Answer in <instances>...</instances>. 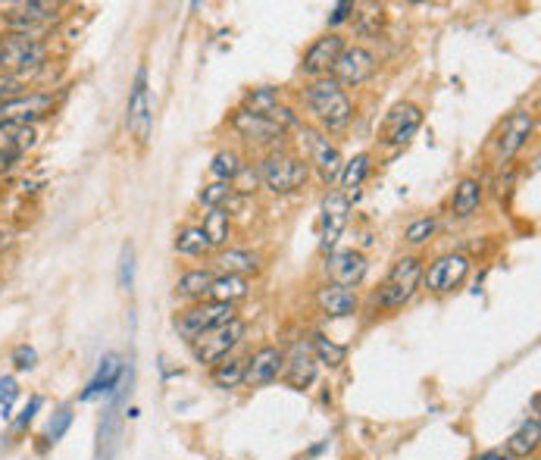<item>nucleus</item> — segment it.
<instances>
[{"mask_svg":"<svg viewBox=\"0 0 541 460\" xmlns=\"http://www.w3.org/2000/svg\"><path fill=\"white\" fill-rule=\"evenodd\" d=\"M301 98H304V107L310 110L313 123L319 126L323 135H338L354 123L357 107L351 101V94L329 76L310 79L301 91Z\"/></svg>","mask_w":541,"mask_h":460,"instance_id":"obj_1","label":"nucleus"},{"mask_svg":"<svg viewBox=\"0 0 541 460\" xmlns=\"http://www.w3.org/2000/svg\"><path fill=\"white\" fill-rule=\"evenodd\" d=\"M51 47L41 35H19V32H4L0 35V72L10 79L26 82L47 66Z\"/></svg>","mask_w":541,"mask_h":460,"instance_id":"obj_2","label":"nucleus"},{"mask_svg":"<svg viewBox=\"0 0 541 460\" xmlns=\"http://www.w3.org/2000/svg\"><path fill=\"white\" fill-rule=\"evenodd\" d=\"M257 176H260V185L273 191V195H294V191H301L307 185L310 163L298 154L276 148L266 157H260Z\"/></svg>","mask_w":541,"mask_h":460,"instance_id":"obj_3","label":"nucleus"},{"mask_svg":"<svg viewBox=\"0 0 541 460\" xmlns=\"http://www.w3.org/2000/svg\"><path fill=\"white\" fill-rule=\"evenodd\" d=\"M423 273H426V266L416 254L401 257L395 266H391V273L385 276V282L379 285L376 307L379 310H401L404 304H410L413 295L420 292V285H423Z\"/></svg>","mask_w":541,"mask_h":460,"instance_id":"obj_4","label":"nucleus"},{"mask_svg":"<svg viewBox=\"0 0 541 460\" xmlns=\"http://www.w3.org/2000/svg\"><path fill=\"white\" fill-rule=\"evenodd\" d=\"M238 320V310L235 304H219V301H198V304H191L185 307L176 320H172V326L179 329V335L185 338V342L191 345L194 338H201L204 332H213L219 326H226Z\"/></svg>","mask_w":541,"mask_h":460,"instance_id":"obj_5","label":"nucleus"},{"mask_svg":"<svg viewBox=\"0 0 541 460\" xmlns=\"http://www.w3.org/2000/svg\"><path fill=\"white\" fill-rule=\"evenodd\" d=\"M532 132H535V116L529 110H513L501 123L498 135L491 138V163L498 169L510 166L513 157L529 144Z\"/></svg>","mask_w":541,"mask_h":460,"instance_id":"obj_6","label":"nucleus"},{"mask_svg":"<svg viewBox=\"0 0 541 460\" xmlns=\"http://www.w3.org/2000/svg\"><path fill=\"white\" fill-rule=\"evenodd\" d=\"M54 94L51 91H26L19 98L0 101V126L10 129H29L35 123H41L44 116L54 113Z\"/></svg>","mask_w":541,"mask_h":460,"instance_id":"obj_7","label":"nucleus"},{"mask_svg":"<svg viewBox=\"0 0 541 460\" xmlns=\"http://www.w3.org/2000/svg\"><path fill=\"white\" fill-rule=\"evenodd\" d=\"M244 320H232L226 326H219L213 332H204L201 338H194L191 342V354L198 363H204V367H216L219 360H226L238 345H241V338H244Z\"/></svg>","mask_w":541,"mask_h":460,"instance_id":"obj_8","label":"nucleus"},{"mask_svg":"<svg viewBox=\"0 0 541 460\" xmlns=\"http://www.w3.org/2000/svg\"><path fill=\"white\" fill-rule=\"evenodd\" d=\"M376 54L370 51V47H363V44H348L344 51L338 54L332 72H329V79H335L344 91L348 88H357V85H366L373 76H376Z\"/></svg>","mask_w":541,"mask_h":460,"instance_id":"obj_9","label":"nucleus"},{"mask_svg":"<svg viewBox=\"0 0 541 460\" xmlns=\"http://www.w3.org/2000/svg\"><path fill=\"white\" fill-rule=\"evenodd\" d=\"M126 129L138 144L151 141L154 113H151V88H147V66H138V72H135L129 104H126Z\"/></svg>","mask_w":541,"mask_h":460,"instance_id":"obj_10","label":"nucleus"},{"mask_svg":"<svg viewBox=\"0 0 541 460\" xmlns=\"http://www.w3.org/2000/svg\"><path fill=\"white\" fill-rule=\"evenodd\" d=\"M57 16H60V4H51V0H26V4H16L4 13V29L19 35H38L51 22H57Z\"/></svg>","mask_w":541,"mask_h":460,"instance_id":"obj_11","label":"nucleus"},{"mask_svg":"<svg viewBox=\"0 0 541 460\" xmlns=\"http://www.w3.org/2000/svg\"><path fill=\"white\" fill-rule=\"evenodd\" d=\"M470 270H473L470 257L460 254V251H451V254H441L432 260V266L423 273V282H426L429 292L445 295V292H454L457 285H463V279L470 276Z\"/></svg>","mask_w":541,"mask_h":460,"instance_id":"obj_12","label":"nucleus"},{"mask_svg":"<svg viewBox=\"0 0 541 460\" xmlns=\"http://www.w3.org/2000/svg\"><path fill=\"white\" fill-rule=\"evenodd\" d=\"M301 138L307 141V163L316 166V173L323 176V182L332 185L335 179H341L344 157L329 141V135H323L319 129H310V126H301Z\"/></svg>","mask_w":541,"mask_h":460,"instance_id":"obj_13","label":"nucleus"},{"mask_svg":"<svg viewBox=\"0 0 541 460\" xmlns=\"http://www.w3.org/2000/svg\"><path fill=\"white\" fill-rule=\"evenodd\" d=\"M348 223H351V198L344 191H329L323 198V216H319V248L335 251Z\"/></svg>","mask_w":541,"mask_h":460,"instance_id":"obj_14","label":"nucleus"},{"mask_svg":"<svg viewBox=\"0 0 541 460\" xmlns=\"http://www.w3.org/2000/svg\"><path fill=\"white\" fill-rule=\"evenodd\" d=\"M420 129H423V110L416 104H410V101H401V104H395L388 110L379 138H382L385 148H404V144Z\"/></svg>","mask_w":541,"mask_h":460,"instance_id":"obj_15","label":"nucleus"},{"mask_svg":"<svg viewBox=\"0 0 541 460\" xmlns=\"http://www.w3.org/2000/svg\"><path fill=\"white\" fill-rule=\"evenodd\" d=\"M229 129L238 138L248 141V144H269L273 151L279 148V141L285 138V132L273 123V119L263 116V113H251V110H244V107H238L229 116Z\"/></svg>","mask_w":541,"mask_h":460,"instance_id":"obj_16","label":"nucleus"},{"mask_svg":"<svg viewBox=\"0 0 541 460\" xmlns=\"http://www.w3.org/2000/svg\"><path fill=\"white\" fill-rule=\"evenodd\" d=\"M348 47V41H344V35L338 32H326L323 38H316L307 51H304V60H301V76L307 79H323L332 72L338 54Z\"/></svg>","mask_w":541,"mask_h":460,"instance_id":"obj_17","label":"nucleus"},{"mask_svg":"<svg viewBox=\"0 0 541 460\" xmlns=\"http://www.w3.org/2000/svg\"><path fill=\"white\" fill-rule=\"evenodd\" d=\"M282 370H285V351L276 345H263L248 357V363H244V385L260 389V385L276 382L282 376Z\"/></svg>","mask_w":541,"mask_h":460,"instance_id":"obj_18","label":"nucleus"},{"mask_svg":"<svg viewBox=\"0 0 541 460\" xmlns=\"http://www.w3.org/2000/svg\"><path fill=\"white\" fill-rule=\"evenodd\" d=\"M370 270V260H366L363 251H354V248H344V251H335L329 260H326V276L332 285H344V288H357Z\"/></svg>","mask_w":541,"mask_h":460,"instance_id":"obj_19","label":"nucleus"},{"mask_svg":"<svg viewBox=\"0 0 541 460\" xmlns=\"http://www.w3.org/2000/svg\"><path fill=\"white\" fill-rule=\"evenodd\" d=\"M316 373H319V363L313 357V351L307 345H294L291 354H285V370H282V379L288 389H310L316 382Z\"/></svg>","mask_w":541,"mask_h":460,"instance_id":"obj_20","label":"nucleus"},{"mask_svg":"<svg viewBox=\"0 0 541 460\" xmlns=\"http://www.w3.org/2000/svg\"><path fill=\"white\" fill-rule=\"evenodd\" d=\"M316 307L326 313L332 320H341V317H354L357 307H360V298H357V288H344V285H319L316 288Z\"/></svg>","mask_w":541,"mask_h":460,"instance_id":"obj_21","label":"nucleus"},{"mask_svg":"<svg viewBox=\"0 0 541 460\" xmlns=\"http://www.w3.org/2000/svg\"><path fill=\"white\" fill-rule=\"evenodd\" d=\"M122 382V357L119 354H104L97 363V373L88 382V389L79 395V401H94L97 395H113Z\"/></svg>","mask_w":541,"mask_h":460,"instance_id":"obj_22","label":"nucleus"},{"mask_svg":"<svg viewBox=\"0 0 541 460\" xmlns=\"http://www.w3.org/2000/svg\"><path fill=\"white\" fill-rule=\"evenodd\" d=\"M482 198H485V188L476 176H466L457 182L454 195H451V213L457 220H470V216L482 207Z\"/></svg>","mask_w":541,"mask_h":460,"instance_id":"obj_23","label":"nucleus"},{"mask_svg":"<svg viewBox=\"0 0 541 460\" xmlns=\"http://www.w3.org/2000/svg\"><path fill=\"white\" fill-rule=\"evenodd\" d=\"M216 266L223 270L226 276H241L248 279L254 273H260V257L248 248H229V251H219Z\"/></svg>","mask_w":541,"mask_h":460,"instance_id":"obj_24","label":"nucleus"},{"mask_svg":"<svg viewBox=\"0 0 541 460\" xmlns=\"http://www.w3.org/2000/svg\"><path fill=\"white\" fill-rule=\"evenodd\" d=\"M538 442H541V426H538V420H526V423L507 439V448H504V451H507L513 460H526V457H532V454L538 451Z\"/></svg>","mask_w":541,"mask_h":460,"instance_id":"obj_25","label":"nucleus"},{"mask_svg":"<svg viewBox=\"0 0 541 460\" xmlns=\"http://www.w3.org/2000/svg\"><path fill=\"white\" fill-rule=\"evenodd\" d=\"M210 285H213V273L210 270H188L179 276L176 282V295L182 301H191V304H198V301H207L210 298Z\"/></svg>","mask_w":541,"mask_h":460,"instance_id":"obj_26","label":"nucleus"},{"mask_svg":"<svg viewBox=\"0 0 541 460\" xmlns=\"http://www.w3.org/2000/svg\"><path fill=\"white\" fill-rule=\"evenodd\" d=\"M248 292H251L248 279L219 273V276H213V285H210V298H207V301L235 304V301H241V298H248Z\"/></svg>","mask_w":541,"mask_h":460,"instance_id":"obj_27","label":"nucleus"},{"mask_svg":"<svg viewBox=\"0 0 541 460\" xmlns=\"http://www.w3.org/2000/svg\"><path fill=\"white\" fill-rule=\"evenodd\" d=\"M201 229H204V235L210 241V248H223L226 241H229V235H232V213H229V207L207 210Z\"/></svg>","mask_w":541,"mask_h":460,"instance_id":"obj_28","label":"nucleus"},{"mask_svg":"<svg viewBox=\"0 0 541 460\" xmlns=\"http://www.w3.org/2000/svg\"><path fill=\"white\" fill-rule=\"evenodd\" d=\"M244 363H248V357H235V354L219 360L210 373L213 385H219V389H238V385H244Z\"/></svg>","mask_w":541,"mask_h":460,"instance_id":"obj_29","label":"nucleus"},{"mask_svg":"<svg viewBox=\"0 0 541 460\" xmlns=\"http://www.w3.org/2000/svg\"><path fill=\"white\" fill-rule=\"evenodd\" d=\"M207 251H213V248H210V241H207L201 226L179 229V235H176V254H182V257H204Z\"/></svg>","mask_w":541,"mask_h":460,"instance_id":"obj_30","label":"nucleus"},{"mask_svg":"<svg viewBox=\"0 0 541 460\" xmlns=\"http://www.w3.org/2000/svg\"><path fill=\"white\" fill-rule=\"evenodd\" d=\"M279 104H282V94L273 85H260V88H251L248 94H244V110H251V113L269 116Z\"/></svg>","mask_w":541,"mask_h":460,"instance_id":"obj_31","label":"nucleus"},{"mask_svg":"<svg viewBox=\"0 0 541 460\" xmlns=\"http://www.w3.org/2000/svg\"><path fill=\"white\" fill-rule=\"evenodd\" d=\"M241 169H244V160L238 151H219L210 163V176H213V182H235Z\"/></svg>","mask_w":541,"mask_h":460,"instance_id":"obj_32","label":"nucleus"},{"mask_svg":"<svg viewBox=\"0 0 541 460\" xmlns=\"http://www.w3.org/2000/svg\"><path fill=\"white\" fill-rule=\"evenodd\" d=\"M366 176H370V154H357L354 160H348L344 163V169H341V188H344V195L348 191H357L363 182H366Z\"/></svg>","mask_w":541,"mask_h":460,"instance_id":"obj_33","label":"nucleus"},{"mask_svg":"<svg viewBox=\"0 0 541 460\" xmlns=\"http://www.w3.org/2000/svg\"><path fill=\"white\" fill-rule=\"evenodd\" d=\"M310 351H313L316 363H326V367H341L344 357H348V348L335 345L332 338H326V335H313V348Z\"/></svg>","mask_w":541,"mask_h":460,"instance_id":"obj_34","label":"nucleus"},{"mask_svg":"<svg viewBox=\"0 0 541 460\" xmlns=\"http://www.w3.org/2000/svg\"><path fill=\"white\" fill-rule=\"evenodd\" d=\"M232 198H235L232 182H210V185H204V188H201L198 204H201V207H207V210H216V207H226Z\"/></svg>","mask_w":541,"mask_h":460,"instance_id":"obj_35","label":"nucleus"},{"mask_svg":"<svg viewBox=\"0 0 541 460\" xmlns=\"http://www.w3.org/2000/svg\"><path fill=\"white\" fill-rule=\"evenodd\" d=\"M435 216H420V220H413L407 229H404V241L407 245H413V248H420V245H426V241L435 235Z\"/></svg>","mask_w":541,"mask_h":460,"instance_id":"obj_36","label":"nucleus"},{"mask_svg":"<svg viewBox=\"0 0 541 460\" xmlns=\"http://www.w3.org/2000/svg\"><path fill=\"white\" fill-rule=\"evenodd\" d=\"M119 288L122 292H132L135 288V248L132 241L122 245V254H119Z\"/></svg>","mask_w":541,"mask_h":460,"instance_id":"obj_37","label":"nucleus"},{"mask_svg":"<svg viewBox=\"0 0 541 460\" xmlns=\"http://www.w3.org/2000/svg\"><path fill=\"white\" fill-rule=\"evenodd\" d=\"M72 426V407H60L57 414L51 417V423H47V432H44V439L51 442V445H57L63 435H66V429Z\"/></svg>","mask_w":541,"mask_h":460,"instance_id":"obj_38","label":"nucleus"},{"mask_svg":"<svg viewBox=\"0 0 541 460\" xmlns=\"http://www.w3.org/2000/svg\"><path fill=\"white\" fill-rule=\"evenodd\" d=\"M19 398V382L13 376H0V407H4V417H13V404Z\"/></svg>","mask_w":541,"mask_h":460,"instance_id":"obj_39","label":"nucleus"},{"mask_svg":"<svg viewBox=\"0 0 541 460\" xmlns=\"http://www.w3.org/2000/svg\"><path fill=\"white\" fill-rule=\"evenodd\" d=\"M10 363H13V367H16L19 373H29V370L38 367V351H35L32 345H16Z\"/></svg>","mask_w":541,"mask_h":460,"instance_id":"obj_40","label":"nucleus"},{"mask_svg":"<svg viewBox=\"0 0 541 460\" xmlns=\"http://www.w3.org/2000/svg\"><path fill=\"white\" fill-rule=\"evenodd\" d=\"M260 185V176H257V166H244L241 173L235 176L232 188H235V195H254Z\"/></svg>","mask_w":541,"mask_h":460,"instance_id":"obj_41","label":"nucleus"},{"mask_svg":"<svg viewBox=\"0 0 541 460\" xmlns=\"http://www.w3.org/2000/svg\"><path fill=\"white\" fill-rule=\"evenodd\" d=\"M19 94H26V82L10 79V76H4V72H0V101L19 98Z\"/></svg>","mask_w":541,"mask_h":460,"instance_id":"obj_42","label":"nucleus"},{"mask_svg":"<svg viewBox=\"0 0 541 460\" xmlns=\"http://www.w3.org/2000/svg\"><path fill=\"white\" fill-rule=\"evenodd\" d=\"M354 13H357V7H354V4H348V0H344V4H335V7H332V13H329V29L344 26V22H348V19H354Z\"/></svg>","mask_w":541,"mask_h":460,"instance_id":"obj_43","label":"nucleus"},{"mask_svg":"<svg viewBox=\"0 0 541 460\" xmlns=\"http://www.w3.org/2000/svg\"><path fill=\"white\" fill-rule=\"evenodd\" d=\"M41 404H44V401H41V398L35 395V398H32L29 404H26V407H22V414H19V420L13 423V429H16V432H19V429H26V426H29V423L35 420V414H38V410H41Z\"/></svg>","mask_w":541,"mask_h":460,"instance_id":"obj_44","label":"nucleus"},{"mask_svg":"<svg viewBox=\"0 0 541 460\" xmlns=\"http://www.w3.org/2000/svg\"><path fill=\"white\" fill-rule=\"evenodd\" d=\"M473 460H513L504 448H488V451H482V454H476Z\"/></svg>","mask_w":541,"mask_h":460,"instance_id":"obj_45","label":"nucleus"},{"mask_svg":"<svg viewBox=\"0 0 541 460\" xmlns=\"http://www.w3.org/2000/svg\"><path fill=\"white\" fill-rule=\"evenodd\" d=\"M7 248H13V235L10 232H0V251H7Z\"/></svg>","mask_w":541,"mask_h":460,"instance_id":"obj_46","label":"nucleus"}]
</instances>
